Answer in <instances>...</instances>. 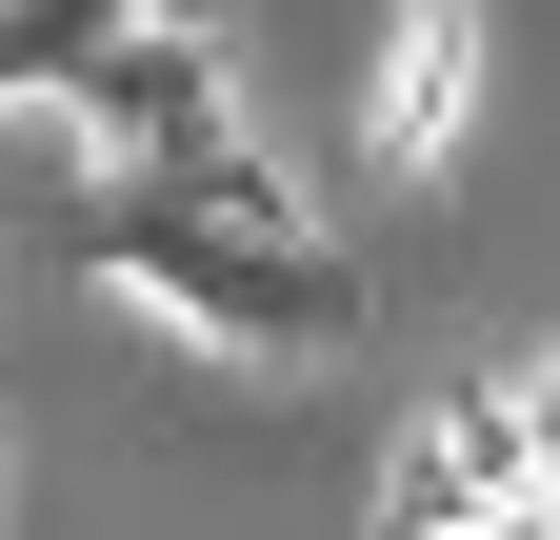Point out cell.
I'll return each instance as SVG.
<instances>
[{
  "label": "cell",
  "mask_w": 560,
  "mask_h": 540,
  "mask_svg": "<svg viewBox=\"0 0 560 540\" xmlns=\"http://www.w3.org/2000/svg\"><path fill=\"white\" fill-rule=\"evenodd\" d=\"M560 481H540V421H521V380H441L400 421V460H381V540H501V520H540Z\"/></svg>",
  "instance_id": "7a4b0ae2"
},
{
  "label": "cell",
  "mask_w": 560,
  "mask_h": 540,
  "mask_svg": "<svg viewBox=\"0 0 560 540\" xmlns=\"http://www.w3.org/2000/svg\"><path fill=\"white\" fill-rule=\"evenodd\" d=\"M60 120H81L101 180H180L200 141H241V60L180 40V21H120V40L81 60V101H60Z\"/></svg>",
  "instance_id": "3957f363"
},
{
  "label": "cell",
  "mask_w": 560,
  "mask_h": 540,
  "mask_svg": "<svg viewBox=\"0 0 560 540\" xmlns=\"http://www.w3.org/2000/svg\"><path fill=\"white\" fill-rule=\"evenodd\" d=\"M361 141L400 180H441L480 141V0H381V60H361Z\"/></svg>",
  "instance_id": "277c9868"
},
{
  "label": "cell",
  "mask_w": 560,
  "mask_h": 540,
  "mask_svg": "<svg viewBox=\"0 0 560 540\" xmlns=\"http://www.w3.org/2000/svg\"><path fill=\"white\" fill-rule=\"evenodd\" d=\"M521 421H540V481H560V341L521 361Z\"/></svg>",
  "instance_id": "5b68a950"
},
{
  "label": "cell",
  "mask_w": 560,
  "mask_h": 540,
  "mask_svg": "<svg viewBox=\"0 0 560 540\" xmlns=\"http://www.w3.org/2000/svg\"><path fill=\"white\" fill-rule=\"evenodd\" d=\"M540 540H560V501H540Z\"/></svg>",
  "instance_id": "ba28073f"
},
{
  "label": "cell",
  "mask_w": 560,
  "mask_h": 540,
  "mask_svg": "<svg viewBox=\"0 0 560 540\" xmlns=\"http://www.w3.org/2000/svg\"><path fill=\"white\" fill-rule=\"evenodd\" d=\"M81 281H120L161 341L260 361V380H301V361H361V341H381V281H361L340 240H221V221H180V200H140V180L81 200Z\"/></svg>",
  "instance_id": "6da1fadb"
},
{
  "label": "cell",
  "mask_w": 560,
  "mask_h": 540,
  "mask_svg": "<svg viewBox=\"0 0 560 540\" xmlns=\"http://www.w3.org/2000/svg\"><path fill=\"white\" fill-rule=\"evenodd\" d=\"M140 21H180V40H221V21H241V0H140Z\"/></svg>",
  "instance_id": "8992f818"
},
{
  "label": "cell",
  "mask_w": 560,
  "mask_h": 540,
  "mask_svg": "<svg viewBox=\"0 0 560 540\" xmlns=\"http://www.w3.org/2000/svg\"><path fill=\"white\" fill-rule=\"evenodd\" d=\"M0 520H21V441H0Z\"/></svg>",
  "instance_id": "52a82bcc"
}]
</instances>
